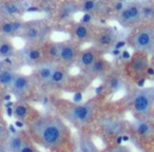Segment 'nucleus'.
<instances>
[{
    "mask_svg": "<svg viewBox=\"0 0 154 152\" xmlns=\"http://www.w3.org/2000/svg\"><path fill=\"white\" fill-rule=\"evenodd\" d=\"M26 138H28L26 131L20 130L16 132H10L9 136L3 141L7 152H19L20 148L22 147Z\"/></svg>",
    "mask_w": 154,
    "mask_h": 152,
    "instance_id": "obj_15",
    "label": "nucleus"
},
{
    "mask_svg": "<svg viewBox=\"0 0 154 152\" xmlns=\"http://www.w3.org/2000/svg\"><path fill=\"white\" fill-rule=\"evenodd\" d=\"M24 23L21 21H9L0 26V33L5 36H11L22 30Z\"/></svg>",
    "mask_w": 154,
    "mask_h": 152,
    "instance_id": "obj_23",
    "label": "nucleus"
},
{
    "mask_svg": "<svg viewBox=\"0 0 154 152\" xmlns=\"http://www.w3.org/2000/svg\"><path fill=\"white\" fill-rule=\"evenodd\" d=\"M116 41V34L112 30H106L101 32L95 39L96 42V49L99 48H109L111 45H115Z\"/></svg>",
    "mask_w": 154,
    "mask_h": 152,
    "instance_id": "obj_20",
    "label": "nucleus"
},
{
    "mask_svg": "<svg viewBox=\"0 0 154 152\" xmlns=\"http://www.w3.org/2000/svg\"><path fill=\"white\" fill-rule=\"evenodd\" d=\"M40 10L38 9L37 7H29L28 9H26V12L28 13H35V12H39Z\"/></svg>",
    "mask_w": 154,
    "mask_h": 152,
    "instance_id": "obj_35",
    "label": "nucleus"
},
{
    "mask_svg": "<svg viewBox=\"0 0 154 152\" xmlns=\"http://www.w3.org/2000/svg\"><path fill=\"white\" fill-rule=\"evenodd\" d=\"M19 59L22 62H24L26 64L29 66H35L39 64L40 62L45 61L43 59V53L42 50L39 47H37L36 45H30L24 47L23 49L17 51Z\"/></svg>",
    "mask_w": 154,
    "mask_h": 152,
    "instance_id": "obj_13",
    "label": "nucleus"
},
{
    "mask_svg": "<svg viewBox=\"0 0 154 152\" xmlns=\"http://www.w3.org/2000/svg\"><path fill=\"white\" fill-rule=\"evenodd\" d=\"M141 10V19H149L152 17L153 14V8L151 5H140Z\"/></svg>",
    "mask_w": 154,
    "mask_h": 152,
    "instance_id": "obj_30",
    "label": "nucleus"
},
{
    "mask_svg": "<svg viewBox=\"0 0 154 152\" xmlns=\"http://www.w3.org/2000/svg\"><path fill=\"white\" fill-rule=\"evenodd\" d=\"M26 133L35 145L50 152H70L74 145L70 128L56 114H40L26 126Z\"/></svg>",
    "mask_w": 154,
    "mask_h": 152,
    "instance_id": "obj_1",
    "label": "nucleus"
},
{
    "mask_svg": "<svg viewBox=\"0 0 154 152\" xmlns=\"http://www.w3.org/2000/svg\"><path fill=\"white\" fill-rule=\"evenodd\" d=\"M57 64L55 62L52 61H48V60H45V61L40 62L39 64L36 66V79L40 82L41 85H45L48 80L51 77L52 73L54 72V70L56 69Z\"/></svg>",
    "mask_w": 154,
    "mask_h": 152,
    "instance_id": "obj_16",
    "label": "nucleus"
},
{
    "mask_svg": "<svg viewBox=\"0 0 154 152\" xmlns=\"http://www.w3.org/2000/svg\"><path fill=\"white\" fill-rule=\"evenodd\" d=\"M77 11H78V7L76 3L72 2V1H68L60 7L59 18L61 20H66L68 18H71V16L74 15Z\"/></svg>",
    "mask_w": 154,
    "mask_h": 152,
    "instance_id": "obj_25",
    "label": "nucleus"
},
{
    "mask_svg": "<svg viewBox=\"0 0 154 152\" xmlns=\"http://www.w3.org/2000/svg\"><path fill=\"white\" fill-rule=\"evenodd\" d=\"M98 109L97 98H92L85 103H73L61 106L59 112L60 117L76 127L78 130L85 129L95 119Z\"/></svg>",
    "mask_w": 154,
    "mask_h": 152,
    "instance_id": "obj_2",
    "label": "nucleus"
},
{
    "mask_svg": "<svg viewBox=\"0 0 154 152\" xmlns=\"http://www.w3.org/2000/svg\"><path fill=\"white\" fill-rule=\"evenodd\" d=\"M129 110L136 118H152L154 104V88H137L131 92L128 98Z\"/></svg>",
    "mask_w": 154,
    "mask_h": 152,
    "instance_id": "obj_3",
    "label": "nucleus"
},
{
    "mask_svg": "<svg viewBox=\"0 0 154 152\" xmlns=\"http://www.w3.org/2000/svg\"><path fill=\"white\" fill-rule=\"evenodd\" d=\"M95 7H96V2L94 0H86L82 5V10H84L86 13H90L91 11L95 10Z\"/></svg>",
    "mask_w": 154,
    "mask_h": 152,
    "instance_id": "obj_32",
    "label": "nucleus"
},
{
    "mask_svg": "<svg viewBox=\"0 0 154 152\" xmlns=\"http://www.w3.org/2000/svg\"><path fill=\"white\" fill-rule=\"evenodd\" d=\"M130 57H131V55L129 54L128 51H124V52H122V58H124V59H129Z\"/></svg>",
    "mask_w": 154,
    "mask_h": 152,
    "instance_id": "obj_36",
    "label": "nucleus"
},
{
    "mask_svg": "<svg viewBox=\"0 0 154 152\" xmlns=\"http://www.w3.org/2000/svg\"><path fill=\"white\" fill-rule=\"evenodd\" d=\"M105 152H132V150L124 145H114L107 148Z\"/></svg>",
    "mask_w": 154,
    "mask_h": 152,
    "instance_id": "obj_31",
    "label": "nucleus"
},
{
    "mask_svg": "<svg viewBox=\"0 0 154 152\" xmlns=\"http://www.w3.org/2000/svg\"><path fill=\"white\" fill-rule=\"evenodd\" d=\"M124 8H125V5H124V2H122V1H119V2H117L115 5V10L117 12H120Z\"/></svg>",
    "mask_w": 154,
    "mask_h": 152,
    "instance_id": "obj_34",
    "label": "nucleus"
},
{
    "mask_svg": "<svg viewBox=\"0 0 154 152\" xmlns=\"http://www.w3.org/2000/svg\"><path fill=\"white\" fill-rule=\"evenodd\" d=\"M68 79V72L63 67H56L54 72L52 73L50 79L43 85V87L49 89H55L63 86Z\"/></svg>",
    "mask_w": 154,
    "mask_h": 152,
    "instance_id": "obj_17",
    "label": "nucleus"
},
{
    "mask_svg": "<svg viewBox=\"0 0 154 152\" xmlns=\"http://www.w3.org/2000/svg\"><path fill=\"white\" fill-rule=\"evenodd\" d=\"M127 73L136 82L138 88H143L146 82V75L149 69V55L143 52H135L129 58Z\"/></svg>",
    "mask_w": 154,
    "mask_h": 152,
    "instance_id": "obj_5",
    "label": "nucleus"
},
{
    "mask_svg": "<svg viewBox=\"0 0 154 152\" xmlns=\"http://www.w3.org/2000/svg\"><path fill=\"white\" fill-rule=\"evenodd\" d=\"M127 131L133 138L135 145H138L139 148L152 144L154 135L152 118H135L132 123L128 124Z\"/></svg>",
    "mask_w": 154,
    "mask_h": 152,
    "instance_id": "obj_4",
    "label": "nucleus"
},
{
    "mask_svg": "<svg viewBox=\"0 0 154 152\" xmlns=\"http://www.w3.org/2000/svg\"><path fill=\"white\" fill-rule=\"evenodd\" d=\"M128 43L133 50H135V52H143L148 55L151 54L154 47L153 28L147 26V28L139 29L137 32L133 34Z\"/></svg>",
    "mask_w": 154,
    "mask_h": 152,
    "instance_id": "obj_7",
    "label": "nucleus"
},
{
    "mask_svg": "<svg viewBox=\"0 0 154 152\" xmlns=\"http://www.w3.org/2000/svg\"><path fill=\"white\" fill-rule=\"evenodd\" d=\"M49 26L40 21H33L24 23L20 37L30 45H37L47 40L50 35Z\"/></svg>",
    "mask_w": 154,
    "mask_h": 152,
    "instance_id": "obj_6",
    "label": "nucleus"
},
{
    "mask_svg": "<svg viewBox=\"0 0 154 152\" xmlns=\"http://www.w3.org/2000/svg\"><path fill=\"white\" fill-rule=\"evenodd\" d=\"M21 10L22 7L20 3L12 1V2H7L1 7V13L7 16H13L15 14H18Z\"/></svg>",
    "mask_w": 154,
    "mask_h": 152,
    "instance_id": "obj_26",
    "label": "nucleus"
},
{
    "mask_svg": "<svg viewBox=\"0 0 154 152\" xmlns=\"http://www.w3.org/2000/svg\"><path fill=\"white\" fill-rule=\"evenodd\" d=\"M10 134V129L8 128L7 122L5 120V118L0 115V143H3V141L7 139V137Z\"/></svg>",
    "mask_w": 154,
    "mask_h": 152,
    "instance_id": "obj_28",
    "label": "nucleus"
},
{
    "mask_svg": "<svg viewBox=\"0 0 154 152\" xmlns=\"http://www.w3.org/2000/svg\"><path fill=\"white\" fill-rule=\"evenodd\" d=\"M99 56H100V54H99L98 49H96V48H89V49L84 50V51L78 54L76 62L80 68L86 70Z\"/></svg>",
    "mask_w": 154,
    "mask_h": 152,
    "instance_id": "obj_18",
    "label": "nucleus"
},
{
    "mask_svg": "<svg viewBox=\"0 0 154 152\" xmlns=\"http://www.w3.org/2000/svg\"><path fill=\"white\" fill-rule=\"evenodd\" d=\"M107 88L110 93L118 92L124 88V79L119 74H112L106 80V85H103V89Z\"/></svg>",
    "mask_w": 154,
    "mask_h": 152,
    "instance_id": "obj_21",
    "label": "nucleus"
},
{
    "mask_svg": "<svg viewBox=\"0 0 154 152\" xmlns=\"http://www.w3.org/2000/svg\"><path fill=\"white\" fill-rule=\"evenodd\" d=\"M16 72L14 69L8 68L2 64V68L0 69V87L2 88H10Z\"/></svg>",
    "mask_w": 154,
    "mask_h": 152,
    "instance_id": "obj_22",
    "label": "nucleus"
},
{
    "mask_svg": "<svg viewBox=\"0 0 154 152\" xmlns=\"http://www.w3.org/2000/svg\"><path fill=\"white\" fill-rule=\"evenodd\" d=\"M0 152H7V149H5L3 143H0Z\"/></svg>",
    "mask_w": 154,
    "mask_h": 152,
    "instance_id": "obj_37",
    "label": "nucleus"
},
{
    "mask_svg": "<svg viewBox=\"0 0 154 152\" xmlns=\"http://www.w3.org/2000/svg\"><path fill=\"white\" fill-rule=\"evenodd\" d=\"M12 110H13V116L17 119V122L21 123L22 125H26V126L37 119L41 114L32 106L21 101H17Z\"/></svg>",
    "mask_w": 154,
    "mask_h": 152,
    "instance_id": "obj_10",
    "label": "nucleus"
},
{
    "mask_svg": "<svg viewBox=\"0 0 154 152\" xmlns=\"http://www.w3.org/2000/svg\"><path fill=\"white\" fill-rule=\"evenodd\" d=\"M91 20H92V16H91L89 13H86L82 18V24H88V23H90Z\"/></svg>",
    "mask_w": 154,
    "mask_h": 152,
    "instance_id": "obj_33",
    "label": "nucleus"
},
{
    "mask_svg": "<svg viewBox=\"0 0 154 152\" xmlns=\"http://www.w3.org/2000/svg\"><path fill=\"white\" fill-rule=\"evenodd\" d=\"M74 141V147L76 152H99V149L94 143L93 136L85 129H80L77 132Z\"/></svg>",
    "mask_w": 154,
    "mask_h": 152,
    "instance_id": "obj_12",
    "label": "nucleus"
},
{
    "mask_svg": "<svg viewBox=\"0 0 154 152\" xmlns=\"http://www.w3.org/2000/svg\"><path fill=\"white\" fill-rule=\"evenodd\" d=\"M79 51L73 42L62 41L59 42V53L56 62H59L62 66H69L76 61Z\"/></svg>",
    "mask_w": 154,
    "mask_h": 152,
    "instance_id": "obj_14",
    "label": "nucleus"
},
{
    "mask_svg": "<svg viewBox=\"0 0 154 152\" xmlns=\"http://www.w3.org/2000/svg\"><path fill=\"white\" fill-rule=\"evenodd\" d=\"M19 152H41V151L37 148V146L31 141L28 135V138L26 139V141L23 143L22 147L20 148Z\"/></svg>",
    "mask_w": 154,
    "mask_h": 152,
    "instance_id": "obj_29",
    "label": "nucleus"
},
{
    "mask_svg": "<svg viewBox=\"0 0 154 152\" xmlns=\"http://www.w3.org/2000/svg\"><path fill=\"white\" fill-rule=\"evenodd\" d=\"M110 69V64L108 60H106L103 57L99 56L90 67L86 69V72L91 77H98L103 76V74L107 73V71Z\"/></svg>",
    "mask_w": 154,
    "mask_h": 152,
    "instance_id": "obj_19",
    "label": "nucleus"
},
{
    "mask_svg": "<svg viewBox=\"0 0 154 152\" xmlns=\"http://www.w3.org/2000/svg\"><path fill=\"white\" fill-rule=\"evenodd\" d=\"M74 37L78 40H86V39H89V37L91 36L90 34V30L87 26V24H77L74 29Z\"/></svg>",
    "mask_w": 154,
    "mask_h": 152,
    "instance_id": "obj_27",
    "label": "nucleus"
},
{
    "mask_svg": "<svg viewBox=\"0 0 154 152\" xmlns=\"http://www.w3.org/2000/svg\"><path fill=\"white\" fill-rule=\"evenodd\" d=\"M100 133L109 139H117L128 130V123L116 117H103L97 123Z\"/></svg>",
    "mask_w": 154,
    "mask_h": 152,
    "instance_id": "obj_8",
    "label": "nucleus"
},
{
    "mask_svg": "<svg viewBox=\"0 0 154 152\" xmlns=\"http://www.w3.org/2000/svg\"><path fill=\"white\" fill-rule=\"evenodd\" d=\"M17 51L13 43L8 39H0V58L5 59L8 57H14Z\"/></svg>",
    "mask_w": 154,
    "mask_h": 152,
    "instance_id": "obj_24",
    "label": "nucleus"
},
{
    "mask_svg": "<svg viewBox=\"0 0 154 152\" xmlns=\"http://www.w3.org/2000/svg\"><path fill=\"white\" fill-rule=\"evenodd\" d=\"M141 20V10L138 3L131 2L125 7L118 15V22L122 26H129Z\"/></svg>",
    "mask_w": 154,
    "mask_h": 152,
    "instance_id": "obj_11",
    "label": "nucleus"
},
{
    "mask_svg": "<svg viewBox=\"0 0 154 152\" xmlns=\"http://www.w3.org/2000/svg\"><path fill=\"white\" fill-rule=\"evenodd\" d=\"M112 54H113V55H115V56L119 55V54H120V50H117V49H113V50H112Z\"/></svg>",
    "mask_w": 154,
    "mask_h": 152,
    "instance_id": "obj_38",
    "label": "nucleus"
},
{
    "mask_svg": "<svg viewBox=\"0 0 154 152\" xmlns=\"http://www.w3.org/2000/svg\"><path fill=\"white\" fill-rule=\"evenodd\" d=\"M32 85V79L29 76L20 74V73H16L9 89L12 94L17 98V101H24L26 97L31 93Z\"/></svg>",
    "mask_w": 154,
    "mask_h": 152,
    "instance_id": "obj_9",
    "label": "nucleus"
}]
</instances>
